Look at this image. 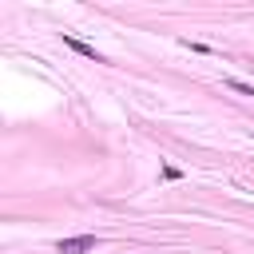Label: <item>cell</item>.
<instances>
[{"instance_id":"1","label":"cell","mask_w":254,"mask_h":254,"mask_svg":"<svg viewBox=\"0 0 254 254\" xmlns=\"http://www.w3.org/2000/svg\"><path fill=\"white\" fill-rule=\"evenodd\" d=\"M95 246H99L95 234H75V238H60V242H56V254H87V250H95Z\"/></svg>"},{"instance_id":"2","label":"cell","mask_w":254,"mask_h":254,"mask_svg":"<svg viewBox=\"0 0 254 254\" xmlns=\"http://www.w3.org/2000/svg\"><path fill=\"white\" fill-rule=\"evenodd\" d=\"M64 44L71 48V52H79V56H87V60H95V64H103V56L87 44V40H79V36H71V32H64Z\"/></svg>"},{"instance_id":"3","label":"cell","mask_w":254,"mask_h":254,"mask_svg":"<svg viewBox=\"0 0 254 254\" xmlns=\"http://www.w3.org/2000/svg\"><path fill=\"white\" fill-rule=\"evenodd\" d=\"M226 87H234L238 95H254V83H246V79H234V75L226 79Z\"/></svg>"}]
</instances>
